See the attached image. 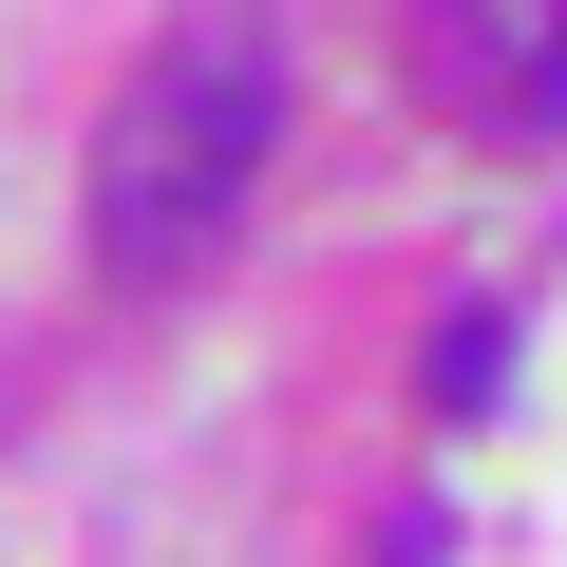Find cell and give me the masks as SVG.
<instances>
[{
	"label": "cell",
	"instance_id": "6da1fadb",
	"mask_svg": "<svg viewBox=\"0 0 567 567\" xmlns=\"http://www.w3.org/2000/svg\"><path fill=\"white\" fill-rule=\"evenodd\" d=\"M265 152H284V58H265L246 20L171 39V58L114 95V133H95V265H114V284H189V265L246 227Z\"/></svg>",
	"mask_w": 567,
	"mask_h": 567
},
{
	"label": "cell",
	"instance_id": "7a4b0ae2",
	"mask_svg": "<svg viewBox=\"0 0 567 567\" xmlns=\"http://www.w3.org/2000/svg\"><path fill=\"white\" fill-rule=\"evenodd\" d=\"M492 379H511V322H454L435 341V416H492Z\"/></svg>",
	"mask_w": 567,
	"mask_h": 567
}]
</instances>
